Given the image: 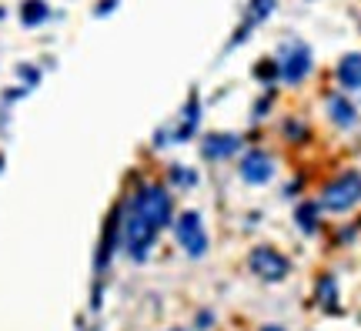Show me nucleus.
I'll use <instances>...</instances> for the list:
<instances>
[{"label":"nucleus","instance_id":"obj_16","mask_svg":"<svg viewBox=\"0 0 361 331\" xmlns=\"http://www.w3.org/2000/svg\"><path fill=\"white\" fill-rule=\"evenodd\" d=\"M174 331H180V328H174Z\"/></svg>","mask_w":361,"mask_h":331},{"label":"nucleus","instance_id":"obj_8","mask_svg":"<svg viewBox=\"0 0 361 331\" xmlns=\"http://www.w3.org/2000/svg\"><path fill=\"white\" fill-rule=\"evenodd\" d=\"M338 84L345 90H361V54H348L338 64Z\"/></svg>","mask_w":361,"mask_h":331},{"label":"nucleus","instance_id":"obj_10","mask_svg":"<svg viewBox=\"0 0 361 331\" xmlns=\"http://www.w3.org/2000/svg\"><path fill=\"white\" fill-rule=\"evenodd\" d=\"M47 17H51L47 0H24V4H20V24L24 27H40Z\"/></svg>","mask_w":361,"mask_h":331},{"label":"nucleus","instance_id":"obj_12","mask_svg":"<svg viewBox=\"0 0 361 331\" xmlns=\"http://www.w3.org/2000/svg\"><path fill=\"white\" fill-rule=\"evenodd\" d=\"M171 178H174V184H194L191 171H171Z\"/></svg>","mask_w":361,"mask_h":331},{"label":"nucleus","instance_id":"obj_14","mask_svg":"<svg viewBox=\"0 0 361 331\" xmlns=\"http://www.w3.org/2000/svg\"><path fill=\"white\" fill-rule=\"evenodd\" d=\"M264 331H281V328H274V325H271V328H264Z\"/></svg>","mask_w":361,"mask_h":331},{"label":"nucleus","instance_id":"obj_13","mask_svg":"<svg viewBox=\"0 0 361 331\" xmlns=\"http://www.w3.org/2000/svg\"><path fill=\"white\" fill-rule=\"evenodd\" d=\"M114 7H117V0H101V4H97V11H94V13H97V17H104V13H111V11H114Z\"/></svg>","mask_w":361,"mask_h":331},{"label":"nucleus","instance_id":"obj_5","mask_svg":"<svg viewBox=\"0 0 361 331\" xmlns=\"http://www.w3.org/2000/svg\"><path fill=\"white\" fill-rule=\"evenodd\" d=\"M311 71V51L305 47V44H288L281 51V61H278V74H281V80H288V84H298V80H305V74Z\"/></svg>","mask_w":361,"mask_h":331},{"label":"nucleus","instance_id":"obj_4","mask_svg":"<svg viewBox=\"0 0 361 331\" xmlns=\"http://www.w3.org/2000/svg\"><path fill=\"white\" fill-rule=\"evenodd\" d=\"M247 265H251V271H255L258 278H264V281H284V278H288V271H291L288 258L278 255L274 248H264V244L251 251Z\"/></svg>","mask_w":361,"mask_h":331},{"label":"nucleus","instance_id":"obj_11","mask_svg":"<svg viewBox=\"0 0 361 331\" xmlns=\"http://www.w3.org/2000/svg\"><path fill=\"white\" fill-rule=\"evenodd\" d=\"M298 221H301V228L305 231L318 228V221H314V207H311V204H301V207H298Z\"/></svg>","mask_w":361,"mask_h":331},{"label":"nucleus","instance_id":"obj_2","mask_svg":"<svg viewBox=\"0 0 361 331\" xmlns=\"http://www.w3.org/2000/svg\"><path fill=\"white\" fill-rule=\"evenodd\" d=\"M361 201V174L358 171H345L338 181H331L322 194V204L328 211H348Z\"/></svg>","mask_w":361,"mask_h":331},{"label":"nucleus","instance_id":"obj_6","mask_svg":"<svg viewBox=\"0 0 361 331\" xmlns=\"http://www.w3.org/2000/svg\"><path fill=\"white\" fill-rule=\"evenodd\" d=\"M271 174H274V161L264 151H251L241 161V178L251 184H264V181H271Z\"/></svg>","mask_w":361,"mask_h":331},{"label":"nucleus","instance_id":"obj_9","mask_svg":"<svg viewBox=\"0 0 361 331\" xmlns=\"http://www.w3.org/2000/svg\"><path fill=\"white\" fill-rule=\"evenodd\" d=\"M328 111H331V117H335V124H341V128H351V124L358 121V114H355V107H351V101L345 97V94H331Z\"/></svg>","mask_w":361,"mask_h":331},{"label":"nucleus","instance_id":"obj_3","mask_svg":"<svg viewBox=\"0 0 361 331\" xmlns=\"http://www.w3.org/2000/svg\"><path fill=\"white\" fill-rule=\"evenodd\" d=\"M174 238L191 258H201L207 251V231L197 211H180L174 221Z\"/></svg>","mask_w":361,"mask_h":331},{"label":"nucleus","instance_id":"obj_7","mask_svg":"<svg viewBox=\"0 0 361 331\" xmlns=\"http://www.w3.org/2000/svg\"><path fill=\"white\" fill-rule=\"evenodd\" d=\"M238 148H241V140L234 138V134H211L201 144V154L204 157H231Z\"/></svg>","mask_w":361,"mask_h":331},{"label":"nucleus","instance_id":"obj_15","mask_svg":"<svg viewBox=\"0 0 361 331\" xmlns=\"http://www.w3.org/2000/svg\"><path fill=\"white\" fill-rule=\"evenodd\" d=\"M0 164H4V157H0Z\"/></svg>","mask_w":361,"mask_h":331},{"label":"nucleus","instance_id":"obj_1","mask_svg":"<svg viewBox=\"0 0 361 331\" xmlns=\"http://www.w3.org/2000/svg\"><path fill=\"white\" fill-rule=\"evenodd\" d=\"M128 211H134L141 221H147L154 231H161L168 228L171 217H174V198H171L164 184H144L128 201Z\"/></svg>","mask_w":361,"mask_h":331}]
</instances>
